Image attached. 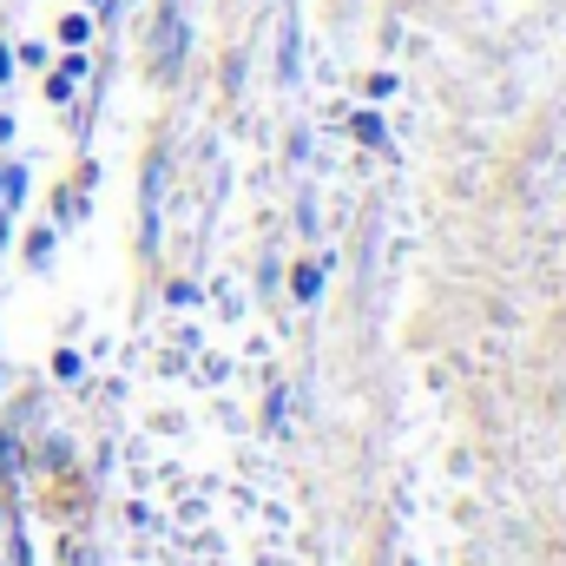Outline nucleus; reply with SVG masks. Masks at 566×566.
<instances>
[{"label":"nucleus","instance_id":"1","mask_svg":"<svg viewBox=\"0 0 566 566\" xmlns=\"http://www.w3.org/2000/svg\"><path fill=\"white\" fill-rule=\"evenodd\" d=\"M20 191H27V171H20V165H7V171H0V218H7V205H13Z\"/></svg>","mask_w":566,"mask_h":566},{"label":"nucleus","instance_id":"6","mask_svg":"<svg viewBox=\"0 0 566 566\" xmlns=\"http://www.w3.org/2000/svg\"><path fill=\"white\" fill-rule=\"evenodd\" d=\"M0 80H7V53H0Z\"/></svg>","mask_w":566,"mask_h":566},{"label":"nucleus","instance_id":"2","mask_svg":"<svg viewBox=\"0 0 566 566\" xmlns=\"http://www.w3.org/2000/svg\"><path fill=\"white\" fill-rule=\"evenodd\" d=\"M80 73H86V66H80V60H73V66H60V73H53V99H66V93H73V86H80Z\"/></svg>","mask_w":566,"mask_h":566},{"label":"nucleus","instance_id":"5","mask_svg":"<svg viewBox=\"0 0 566 566\" xmlns=\"http://www.w3.org/2000/svg\"><path fill=\"white\" fill-rule=\"evenodd\" d=\"M7 461H13V448H7V441H0V468H7Z\"/></svg>","mask_w":566,"mask_h":566},{"label":"nucleus","instance_id":"4","mask_svg":"<svg viewBox=\"0 0 566 566\" xmlns=\"http://www.w3.org/2000/svg\"><path fill=\"white\" fill-rule=\"evenodd\" d=\"M60 40H66V46H80V40H86V20H80V13H73V20H60Z\"/></svg>","mask_w":566,"mask_h":566},{"label":"nucleus","instance_id":"3","mask_svg":"<svg viewBox=\"0 0 566 566\" xmlns=\"http://www.w3.org/2000/svg\"><path fill=\"white\" fill-rule=\"evenodd\" d=\"M316 290H323V271H316V264H303V271H296V296H303V303H310V296H316Z\"/></svg>","mask_w":566,"mask_h":566}]
</instances>
